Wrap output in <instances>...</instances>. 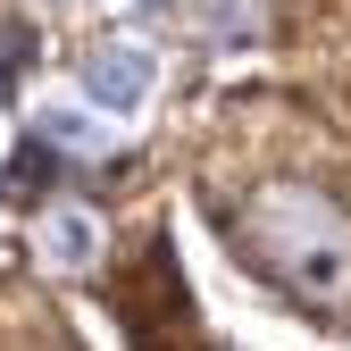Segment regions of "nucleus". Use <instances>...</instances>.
Masks as SVG:
<instances>
[{"mask_svg": "<svg viewBox=\"0 0 351 351\" xmlns=\"http://www.w3.org/2000/svg\"><path fill=\"white\" fill-rule=\"evenodd\" d=\"M301 301H351V217L310 184H259L243 201V243Z\"/></svg>", "mask_w": 351, "mask_h": 351, "instance_id": "f257e3e1", "label": "nucleus"}, {"mask_svg": "<svg viewBox=\"0 0 351 351\" xmlns=\"http://www.w3.org/2000/svg\"><path fill=\"white\" fill-rule=\"evenodd\" d=\"M151 84H159V59L143 51V42H101V51L84 59V93H93V109H109V117L143 109Z\"/></svg>", "mask_w": 351, "mask_h": 351, "instance_id": "f03ea898", "label": "nucleus"}, {"mask_svg": "<svg viewBox=\"0 0 351 351\" xmlns=\"http://www.w3.org/2000/svg\"><path fill=\"white\" fill-rule=\"evenodd\" d=\"M93 251H101V234H93L84 209H51L42 217V259L51 268H93Z\"/></svg>", "mask_w": 351, "mask_h": 351, "instance_id": "7ed1b4c3", "label": "nucleus"}, {"mask_svg": "<svg viewBox=\"0 0 351 351\" xmlns=\"http://www.w3.org/2000/svg\"><path fill=\"white\" fill-rule=\"evenodd\" d=\"M34 125H42V143H59V151H109V125L93 109H75V101H42Z\"/></svg>", "mask_w": 351, "mask_h": 351, "instance_id": "20e7f679", "label": "nucleus"}, {"mask_svg": "<svg viewBox=\"0 0 351 351\" xmlns=\"http://www.w3.org/2000/svg\"><path fill=\"white\" fill-rule=\"evenodd\" d=\"M34 59V25H17V17H0V93L17 84V67Z\"/></svg>", "mask_w": 351, "mask_h": 351, "instance_id": "39448f33", "label": "nucleus"}, {"mask_svg": "<svg viewBox=\"0 0 351 351\" xmlns=\"http://www.w3.org/2000/svg\"><path fill=\"white\" fill-rule=\"evenodd\" d=\"M251 9H259V0H201V17H209L217 42H243L251 34Z\"/></svg>", "mask_w": 351, "mask_h": 351, "instance_id": "423d86ee", "label": "nucleus"}, {"mask_svg": "<svg viewBox=\"0 0 351 351\" xmlns=\"http://www.w3.org/2000/svg\"><path fill=\"white\" fill-rule=\"evenodd\" d=\"M143 9H159V0H143Z\"/></svg>", "mask_w": 351, "mask_h": 351, "instance_id": "0eeeda50", "label": "nucleus"}]
</instances>
